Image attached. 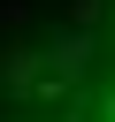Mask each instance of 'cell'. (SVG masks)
Returning <instances> with one entry per match:
<instances>
[{"label": "cell", "instance_id": "6da1fadb", "mask_svg": "<svg viewBox=\"0 0 115 122\" xmlns=\"http://www.w3.org/2000/svg\"><path fill=\"white\" fill-rule=\"evenodd\" d=\"M77 122H115V30H107V61H100V84H92Z\"/></svg>", "mask_w": 115, "mask_h": 122}]
</instances>
